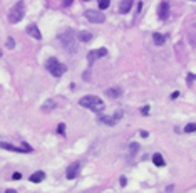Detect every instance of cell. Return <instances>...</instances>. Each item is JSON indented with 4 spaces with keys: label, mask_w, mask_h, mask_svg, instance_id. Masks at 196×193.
Wrapping results in <instances>:
<instances>
[{
    "label": "cell",
    "mask_w": 196,
    "mask_h": 193,
    "mask_svg": "<svg viewBox=\"0 0 196 193\" xmlns=\"http://www.w3.org/2000/svg\"><path fill=\"white\" fill-rule=\"evenodd\" d=\"M59 40L62 44V47L65 49L67 52H76L77 51V42H76V34H74L72 29H65L59 34Z\"/></svg>",
    "instance_id": "1"
},
{
    "label": "cell",
    "mask_w": 196,
    "mask_h": 193,
    "mask_svg": "<svg viewBox=\"0 0 196 193\" xmlns=\"http://www.w3.org/2000/svg\"><path fill=\"white\" fill-rule=\"evenodd\" d=\"M79 104L82 106V108H87L91 111H94V113H102L104 111V102L102 99H99L97 96H84L79 99Z\"/></svg>",
    "instance_id": "2"
},
{
    "label": "cell",
    "mask_w": 196,
    "mask_h": 193,
    "mask_svg": "<svg viewBox=\"0 0 196 193\" xmlns=\"http://www.w3.org/2000/svg\"><path fill=\"white\" fill-rule=\"evenodd\" d=\"M45 69H47L54 77H60L62 74L65 72V65L62 62H59V59H56V57H51V59L45 61Z\"/></svg>",
    "instance_id": "3"
},
{
    "label": "cell",
    "mask_w": 196,
    "mask_h": 193,
    "mask_svg": "<svg viewBox=\"0 0 196 193\" xmlns=\"http://www.w3.org/2000/svg\"><path fill=\"white\" fill-rule=\"evenodd\" d=\"M24 15H25V5L24 2H17L9 12V20L12 24H19L24 19Z\"/></svg>",
    "instance_id": "4"
},
{
    "label": "cell",
    "mask_w": 196,
    "mask_h": 193,
    "mask_svg": "<svg viewBox=\"0 0 196 193\" xmlns=\"http://www.w3.org/2000/svg\"><path fill=\"white\" fill-rule=\"evenodd\" d=\"M0 148H3V150H7V151H14V153H32V148L29 146L27 143H24L22 148H17L14 145H9V143L0 141Z\"/></svg>",
    "instance_id": "5"
},
{
    "label": "cell",
    "mask_w": 196,
    "mask_h": 193,
    "mask_svg": "<svg viewBox=\"0 0 196 193\" xmlns=\"http://www.w3.org/2000/svg\"><path fill=\"white\" fill-rule=\"evenodd\" d=\"M84 15H86V19L92 24H102L104 20H106V15L101 14L99 10H86Z\"/></svg>",
    "instance_id": "6"
},
{
    "label": "cell",
    "mask_w": 196,
    "mask_h": 193,
    "mask_svg": "<svg viewBox=\"0 0 196 193\" xmlns=\"http://www.w3.org/2000/svg\"><path fill=\"white\" fill-rule=\"evenodd\" d=\"M106 56H107V49L106 47L94 49V51H91L89 54H87V62H89V65H92L96 59H101V57H106Z\"/></svg>",
    "instance_id": "7"
},
{
    "label": "cell",
    "mask_w": 196,
    "mask_h": 193,
    "mask_svg": "<svg viewBox=\"0 0 196 193\" xmlns=\"http://www.w3.org/2000/svg\"><path fill=\"white\" fill-rule=\"evenodd\" d=\"M81 168H82V163H81V161H74L72 165H69L67 171H65V176H67L69 180L77 178L79 173H81Z\"/></svg>",
    "instance_id": "8"
},
{
    "label": "cell",
    "mask_w": 196,
    "mask_h": 193,
    "mask_svg": "<svg viewBox=\"0 0 196 193\" xmlns=\"http://www.w3.org/2000/svg\"><path fill=\"white\" fill-rule=\"evenodd\" d=\"M121 118H122V111H118L114 116H101V118H99V121L106 123V124H109V126H114Z\"/></svg>",
    "instance_id": "9"
},
{
    "label": "cell",
    "mask_w": 196,
    "mask_h": 193,
    "mask_svg": "<svg viewBox=\"0 0 196 193\" xmlns=\"http://www.w3.org/2000/svg\"><path fill=\"white\" fill-rule=\"evenodd\" d=\"M158 17L161 20H166L169 17V5L168 2H161L159 5H158Z\"/></svg>",
    "instance_id": "10"
},
{
    "label": "cell",
    "mask_w": 196,
    "mask_h": 193,
    "mask_svg": "<svg viewBox=\"0 0 196 193\" xmlns=\"http://www.w3.org/2000/svg\"><path fill=\"white\" fill-rule=\"evenodd\" d=\"M27 34L30 35V37H34L35 40H40V39H42V34H40L39 27L34 25V24H30V25L27 27Z\"/></svg>",
    "instance_id": "11"
},
{
    "label": "cell",
    "mask_w": 196,
    "mask_h": 193,
    "mask_svg": "<svg viewBox=\"0 0 196 193\" xmlns=\"http://www.w3.org/2000/svg\"><path fill=\"white\" fill-rule=\"evenodd\" d=\"M132 7V0H122L119 5V14H127Z\"/></svg>",
    "instance_id": "12"
},
{
    "label": "cell",
    "mask_w": 196,
    "mask_h": 193,
    "mask_svg": "<svg viewBox=\"0 0 196 193\" xmlns=\"http://www.w3.org/2000/svg\"><path fill=\"white\" fill-rule=\"evenodd\" d=\"M77 39L81 40V42H91V40H92V34L87 32V30H81V32H77Z\"/></svg>",
    "instance_id": "13"
},
{
    "label": "cell",
    "mask_w": 196,
    "mask_h": 193,
    "mask_svg": "<svg viewBox=\"0 0 196 193\" xmlns=\"http://www.w3.org/2000/svg\"><path fill=\"white\" fill-rule=\"evenodd\" d=\"M153 42L156 44V46H163V44L166 42V37L163 34H159V32H154L153 34Z\"/></svg>",
    "instance_id": "14"
},
{
    "label": "cell",
    "mask_w": 196,
    "mask_h": 193,
    "mask_svg": "<svg viewBox=\"0 0 196 193\" xmlns=\"http://www.w3.org/2000/svg\"><path fill=\"white\" fill-rule=\"evenodd\" d=\"M106 94H107V97H111V99H118V97L121 96V89L119 88H111V89L106 91Z\"/></svg>",
    "instance_id": "15"
},
{
    "label": "cell",
    "mask_w": 196,
    "mask_h": 193,
    "mask_svg": "<svg viewBox=\"0 0 196 193\" xmlns=\"http://www.w3.org/2000/svg\"><path fill=\"white\" fill-rule=\"evenodd\" d=\"M44 178H45V173H44V171H35L34 175H30V182H32V183H40Z\"/></svg>",
    "instance_id": "16"
},
{
    "label": "cell",
    "mask_w": 196,
    "mask_h": 193,
    "mask_svg": "<svg viewBox=\"0 0 196 193\" xmlns=\"http://www.w3.org/2000/svg\"><path fill=\"white\" fill-rule=\"evenodd\" d=\"M54 108H56V101H54V99H49V101H45L42 104V111H44V113H49V111H52Z\"/></svg>",
    "instance_id": "17"
},
{
    "label": "cell",
    "mask_w": 196,
    "mask_h": 193,
    "mask_svg": "<svg viewBox=\"0 0 196 193\" xmlns=\"http://www.w3.org/2000/svg\"><path fill=\"white\" fill-rule=\"evenodd\" d=\"M153 163L156 166H164V158H163L159 153H154L153 155Z\"/></svg>",
    "instance_id": "18"
},
{
    "label": "cell",
    "mask_w": 196,
    "mask_h": 193,
    "mask_svg": "<svg viewBox=\"0 0 196 193\" xmlns=\"http://www.w3.org/2000/svg\"><path fill=\"white\" fill-rule=\"evenodd\" d=\"M185 133L191 134V133H196V123H189V124L185 126Z\"/></svg>",
    "instance_id": "19"
},
{
    "label": "cell",
    "mask_w": 196,
    "mask_h": 193,
    "mask_svg": "<svg viewBox=\"0 0 196 193\" xmlns=\"http://www.w3.org/2000/svg\"><path fill=\"white\" fill-rule=\"evenodd\" d=\"M99 2V10H106L111 5V0H97Z\"/></svg>",
    "instance_id": "20"
},
{
    "label": "cell",
    "mask_w": 196,
    "mask_h": 193,
    "mask_svg": "<svg viewBox=\"0 0 196 193\" xmlns=\"http://www.w3.org/2000/svg\"><path fill=\"white\" fill-rule=\"evenodd\" d=\"M137 143H131V146H129V151H131V156H134L136 155V151H137Z\"/></svg>",
    "instance_id": "21"
},
{
    "label": "cell",
    "mask_w": 196,
    "mask_h": 193,
    "mask_svg": "<svg viewBox=\"0 0 196 193\" xmlns=\"http://www.w3.org/2000/svg\"><path fill=\"white\" fill-rule=\"evenodd\" d=\"M57 133H59L60 136H65V124H62L60 123V124L57 126Z\"/></svg>",
    "instance_id": "22"
},
{
    "label": "cell",
    "mask_w": 196,
    "mask_h": 193,
    "mask_svg": "<svg viewBox=\"0 0 196 193\" xmlns=\"http://www.w3.org/2000/svg\"><path fill=\"white\" fill-rule=\"evenodd\" d=\"M7 47H9V49H14L15 47V42H14V39H12V37L7 39Z\"/></svg>",
    "instance_id": "23"
},
{
    "label": "cell",
    "mask_w": 196,
    "mask_h": 193,
    "mask_svg": "<svg viewBox=\"0 0 196 193\" xmlns=\"http://www.w3.org/2000/svg\"><path fill=\"white\" fill-rule=\"evenodd\" d=\"M186 79H188V86H191V84H193V81L196 79V76H194V74H188Z\"/></svg>",
    "instance_id": "24"
},
{
    "label": "cell",
    "mask_w": 196,
    "mask_h": 193,
    "mask_svg": "<svg viewBox=\"0 0 196 193\" xmlns=\"http://www.w3.org/2000/svg\"><path fill=\"white\" fill-rule=\"evenodd\" d=\"M20 178H22V175H20L19 171H15V173L12 175V180H20Z\"/></svg>",
    "instance_id": "25"
},
{
    "label": "cell",
    "mask_w": 196,
    "mask_h": 193,
    "mask_svg": "<svg viewBox=\"0 0 196 193\" xmlns=\"http://www.w3.org/2000/svg\"><path fill=\"white\" fill-rule=\"evenodd\" d=\"M119 183H121V186H126L127 180H126V178H124V176H121V178H119Z\"/></svg>",
    "instance_id": "26"
},
{
    "label": "cell",
    "mask_w": 196,
    "mask_h": 193,
    "mask_svg": "<svg viewBox=\"0 0 196 193\" xmlns=\"http://www.w3.org/2000/svg\"><path fill=\"white\" fill-rule=\"evenodd\" d=\"M141 113H143L144 116H146V114H149V106H144V108H143V111H141Z\"/></svg>",
    "instance_id": "27"
},
{
    "label": "cell",
    "mask_w": 196,
    "mask_h": 193,
    "mask_svg": "<svg viewBox=\"0 0 196 193\" xmlns=\"http://www.w3.org/2000/svg\"><path fill=\"white\" fill-rule=\"evenodd\" d=\"M178 96H179V91H174L173 94H171V99H176Z\"/></svg>",
    "instance_id": "28"
},
{
    "label": "cell",
    "mask_w": 196,
    "mask_h": 193,
    "mask_svg": "<svg viewBox=\"0 0 196 193\" xmlns=\"http://www.w3.org/2000/svg\"><path fill=\"white\" fill-rule=\"evenodd\" d=\"M139 134H141V136H143V138H148V136H149V133H148V131H144V129H143V131H141V133H139Z\"/></svg>",
    "instance_id": "29"
},
{
    "label": "cell",
    "mask_w": 196,
    "mask_h": 193,
    "mask_svg": "<svg viewBox=\"0 0 196 193\" xmlns=\"http://www.w3.org/2000/svg\"><path fill=\"white\" fill-rule=\"evenodd\" d=\"M70 3H72V0H64V5H65V7H69Z\"/></svg>",
    "instance_id": "30"
},
{
    "label": "cell",
    "mask_w": 196,
    "mask_h": 193,
    "mask_svg": "<svg viewBox=\"0 0 196 193\" xmlns=\"http://www.w3.org/2000/svg\"><path fill=\"white\" fill-rule=\"evenodd\" d=\"M5 193H17V191H15V190H7Z\"/></svg>",
    "instance_id": "31"
},
{
    "label": "cell",
    "mask_w": 196,
    "mask_h": 193,
    "mask_svg": "<svg viewBox=\"0 0 196 193\" xmlns=\"http://www.w3.org/2000/svg\"><path fill=\"white\" fill-rule=\"evenodd\" d=\"M0 56H2V51H0Z\"/></svg>",
    "instance_id": "32"
}]
</instances>
